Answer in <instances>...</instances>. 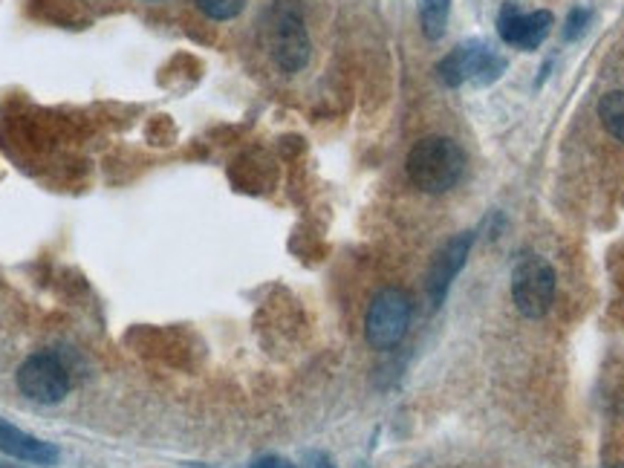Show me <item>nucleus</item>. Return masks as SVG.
Masks as SVG:
<instances>
[{"label":"nucleus","mask_w":624,"mask_h":468,"mask_svg":"<svg viewBox=\"0 0 624 468\" xmlns=\"http://www.w3.org/2000/svg\"><path fill=\"white\" fill-rule=\"evenodd\" d=\"M73 376L67 361L58 353H35L24 365L18 367V388L32 402L41 405H55L70 393Z\"/></svg>","instance_id":"4"},{"label":"nucleus","mask_w":624,"mask_h":468,"mask_svg":"<svg viewBox=\"0 0 624 468\" xmlns=\"http://www.w3.org/2000/svg\"><path fill=\"white\" fill-rule=\"evenodd\" d=\"M498 32L509 47L532 53V49H538L546 41V35L553 32V12H546V9H538V12H521L517 7L506 3L498 18Z\"/></svg>","instance_id":"7"},{"label":"nucleus","mask_w":624,"mask_h":468,"mask_svg":"<svg viewBox=\"0 0 624 468\" xmlns=\"http://www.w3.org/2000/svg\"><path fill=\"white\" fill-rule=\"evenodd\" d=\"M471 232H463L457 234V237H452V241L445 243L443 249H439V255L434 258V264H431V272H428V296H431V307H439L443 304L445 292H448V287H452L454 275L460 272L463 264H466L468 258V249H471Z\"/></svg>","instance_id":"8"},{"label":"nucleus","mask_w":624,"mask_h":468,"mask_svg":"<svg viewBox=\"0 0 624 468\" xmlns=\"http://www.w3.org/2000/svg\"><path fill=\"white\" fill-rule=\"evenodd\" d=\"M0 452H7L9 457H18L24 463H35V466H55L58 457H62L53 443L32 437L26 431L9 425L7 420H0Z\"/></svg>","instance_id":"9"},{"label":"nucleus","mask_w":624,"mask_h":468,"mask_svg":"<svg viewBox=\"0 0 624 468\" xmlns=\"http://www.w3.org/2000/svg\"><path fill=\"white\" fill-rule=\"evenodd\" d=\"M448 12H452V0H420V21L425 38H443L445 24H448Z\"/></svg>","instance_id":"10"},{"label":"nucleus","mask_w":624,"mask_h":468,"mask_svg":"<svg viewBox=\"0 0 624 468\" xmlns=\"http://www.w3.org/2000/svg\"><path fill=\"white\" fill-rule=\"evenodd\" d=\"M587 24H590V9H572L570 18H567V24H564V38L567 41H576L584 35Z\"/></svg>","instance_id":"13"},{"label":"nucleus","mask_w":624,"mask_h":468,"mask_svg":"<svg viewBox=\"0 0 624 468\" xmlns=\"http://www.w3.org/2000/svg\"><path fill=\"white\" fill-rule=\"evenodd\" d=\"M304 468H336V466H333V460H330L327 454L310 452L304 457Z\"/></svg>","instance_id":"14"},{"label":"nucleus","mask_w":624,"mask_h":468,"mask_svg":"<svg viewBox=\"0 0 624 468\" xmlns=\"http://www.w3.org/2000/svg\"><path fill=\"white\" fill-rule=\"evenodd\" d=\"M599 119L601 125L608 127L610 136L624 142V90H613V93L601 96Z\"/></svg>","instance_id":"11"},{"label":"nucleus","mask_w":624,"mask_h":468,"mask_svg":"<svg viewBox=\"0 0 624 468\" xmlns=\"http://www.w3.org/2000/svg\"><path fill=\"white\" fill-rule=\"evenodd\" d=\"M608 468H624V466H608Z\"/></svg>","instance_id":"17"},{"label":"nucleus","mask_w":624,"mask_h":468,"mask_svg":"<svg viewBox=\"0 0 624 468\" xmlns=\"http://www.w3.org/2000/svg\"><path fill=\"white\" fill-rule=\"evenodd\" d=\"M512 298L521 315L541 319L555 301V272L541 255H523L512 269Z\"/></svg>","instance_id":"6"},{"label":"nucleus","mask_w":624,"mask_h":468,"mask_svg":"<svg viewBox=\"0 0 624 468\" xmlns=\"http://www.w3.org/2000/svg\"><path fill=\"white\" fill-rule=\"evenodd\" d=\"M197 9L211 21H232L243 12L246 0H194Z\"/></svg>","instance_id":"12"},{"label":"nucleus","mask_w":624,"mask_h":468,"mask_svg":"<svg viewBox=\"0 0 624 468\" xmlns=\"http://www.w3.org/2000/svg\"><path fill=\"white\" fill-rule=\"evenodd\" d=\"M0 468H18V466H9V463H0Z\"/></svg>","instance_id":"16"},{"label":"nucleus","mask_w":624,"mask_h":468,"mask_svg":"<svg viewBox=\"0 0 624 468\" xmlns=\"http://www.w3.org/2000/svg\"><path fill=\"white\" fill-rule=\"evenodd\" d=\"M506 70V58L483 41H466L437 64V76L445 87H489Z\"/></svg>","instance_id":"2"},{"label":"nucleus","mask_w":624,"mask_h":468,"mask_svg":"<svg viewBox=\"0 0 624 468\" xmlns=\"http://www.w3.org/2000/svg\"><path fill=\"white\" fill-rule=\"evenodd\" d=\"M405 171L408 180L425 194H445L460 182L466 171V154L448 136H422L408 151Z\"/></svg>","instance_id":"1"},{"label":"nucleus","mask_w":624,"mask_h":468,"mask_svg":"<svg viewBox=\"0 0 624 468\" xmlns=\"http://www.w3.org/2000/svg\"><path fill=\"white\" fill-rule=\"evenodd\" d=\"M266 47L278 70L287 76H296L310 62V35H307L304 18L298 15L296 9H278L266 26Z\"/></svg>","instance_id":"5"},{"label":"nucleus","mask_w":624,"mask_h":468,"mask_svg":"<svg viewBox=\"0 0 624 468\" xmlns=\"http://www.w3.org/2000/svg\"><path fill=\"white\" fill-rule=\"evenodd\" d=\"M252 468H296L289 460L283 457H260V460L252 463Z\"/></svg>","instance_id":"15"},{"label":"nucleus","mask_w":624,"mask_h":468,"mask_svg":"<svg viewBox=\"0 0 624 468\" xmlns=\"http://www.w3.org/2000/svg\"><path fill=\"white\" fill-rule=\"evenodd\" d=\"M411 315H414V304H411V296H408L405 289L388 287L382 292H376L370 307H367L365 319L367 344L376 347V350L397 347L405 338Z\"/></svg>","instance_id":"3"}]
</instances>
